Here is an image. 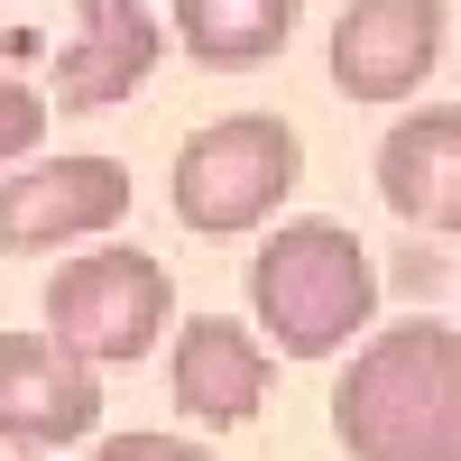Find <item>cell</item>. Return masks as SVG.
<instances>
[{"instance_id": "4fadbf2b", "label": "cell", "mask_w": 461, "mask_h": 461, "mask_svg": "<svg viewBox=\"0 0 461 461\" xmlns=\"http://www.w3.org/2000/svg\"><path fill=\"white\" fill-rule=\"evenodd\" d=\"M84 461H212L194 434H102Z\"/></svg>"}, {"instance_id": "52a82bcc", "label": "cell", "mask_w": 461, "mask_h": 461, "mask_svg": "<svg viewBox=\"0 0 461 461\" xmlns=\"http://www.w3.org/2000/svg\"><path fill=\"white\" fill-rule=\"evenodd\" d=\"M93 425H102V378L47 332H0V443L47 461Z\"/></svg>"}, {"instance_id": "ba28073f", "label": "cell", "mask_w": 461, "mask_h": 461, "mask_svg": "<svg viewBox=\"0 0 461 461\" xmlns=\"http://www.w3.org/2000/svg\"><path fill=\"white\" fill-rule=\"evenodd\" d=\"M167 56V28L148 0H84V28L56 47V111H111L130 102Z\"/></svg>"}, {"instance_id": "30bf717a", "label": "cell", "mask_w": 461, "mask_h": 461, "mask_svg": "<svg viewBox=\"0 0 461 461\" xmlns=\"http://www.w3.org/2000/svg\"><path fill=\"white\" fill-rule=\"evenodd\" d=\"M378 194H388L397 221L434 230V240L461 230V111L452 102L406 111V121L378 139Z\"/></svg>"}, {"instance_id": "7c38bea8", "label": "cell", "mask_w": 461, "mask_h": 461, "mask_svg": "<svg viewBox=\"0 0 461 461\" xmlns=\"http://www.w3.org/2000/svg\"><path fill=\"white\" fill-rule=\"evenodd\" d=\"M37 139H47V93H28L10 65H0V167H28Z\"/></svg>"}, {"instance_id": "8fae6325", "label": "cell", "mask_w": 461, "mask_h": 461, "mask_svg": "<svg viewBox=\"0 0 461 461\" xmlns=\"http://www.w3.org/2000/svg\"><path fill=\"white\" fill-rule=\"evenodd\" d=\"M158 28H176V47L194 56L203 74H249L267 56H286L295 0H176Z\"/></svg>"}, {"instance_id": "9c48e42d", "label": "cell", "mask_w": 461, "mask_h": 461, "mask_svg": "<svg viewBox=\"0 0 461 461\" xmlns=\"http://www.w3.org/2000/svg\"><path fill=\"white\" fill-rule=\"evenodd\" d=\"M176 406L194 415L203 434L221 425H249V415L267 406V378H277V360L258 351V332L249 323H230V314H194V323H176Z\"/></svg>"}, {"instance_id": "277c9868", "label": "cell", "mask_w": 461, "mask_h": 461, "mask_svg": "<svg viewBox=\"0 0 461 461\" xmlns=\"http://www.w3.org/2000/svg\"><path fill=\"white\" fill-rule=\"evenodd\" d=\"M176 323V277L148 249H84L47 277V341L74 351L93 378L139 369Z\"/></svg>"}, {"instance_id": "5b68a950", "label": "cell", "mask_w": 461, "mask_h": 461, "mask_svg": "<svg viewBox=\"0 0 461 461\" xmlns=\"http://www.w3.org/2000/svg\"><path fill=\"white\" fill-rule=\"evenodd\" d=\"M130 221V167L121 158H28L19 176H0V249H74V240H102V230Z\"/></svg>"}, {"instance_id": "7a4b0ae2", "label": "cell", "mask_w": 461, "mask_h": 461, "mask_svg": "<svg viewBox=\"0 0 461 461\" xmlns=\"http://www.w3.org/2000/svg\"><path fill=\"white\" fill-rule=\"evenodd\" d=\"M249 314H258V351L277 360H332L351 351L378 314V267L360 249L351 221H277L249 249Z\"/></svg>"}, {"instance_id": "6da1fadb", "label": "cell", "mask_w": 461, "mask_h": 461, "mask_svg": "<svg viewBox=\"0 0 461 461\" xmlns=\"http://www.w3.org/2000/svg\"><path fill=\"white\" fill-rule=\"evenodd\" d=\"M332 443L351 461H461V332L434 314L369 332L332 388Z\"/></svg>"}, {"instance_id": "8992f818", "label": "cell", "mask_w": 461, "mask_h": 461, "mask_svg": "<svg viewBox=\"0 0 461 461\" xmlns=\"http://www.w3.org/2000/svg\"><path fill=\"white\" fill-rule=\"evenodd\" d=\"M452 47L443 0H341L332 19V84L351 102H406Z\"/></svg>"}, {"instance_id": "3957f363", "label": "cell", "mask_w": 461, "mask_h": 461, "mask_svg": "<svg viewBox=\"0 0 461 461\" xmlns=\"http://www.w3.org/2000/svg\"><path fill=\"white\" fill-rule=\"evenodd\" d=\"M304 185V139L277 111H221L176 148V221L203 240H240Z\"/></svg>"}, {"instance_id": "5bb4252c", "label": "cell", "mask_w": 461, "mask_h": 461, "mask_svg": "<svg viewBox=\"0 0 461 461\" xmlns=\"http://www.w3.org/2000/svg\"><path fill=\"white\" fill-rule=\"evenodd\" d=\"M10 461H37V452H10Z\"/></svg>"}]
</instances>
